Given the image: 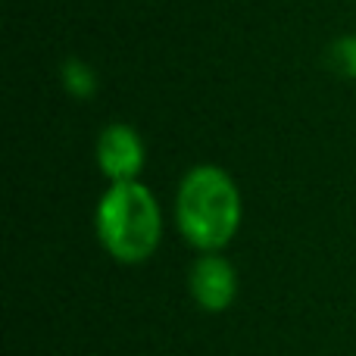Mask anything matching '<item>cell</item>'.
<instances>
[{
	"instance_id": "cell-6",
	"label": "cell",
	"mask_w": 356,
	"mask_h": 356,
	"mask_svg": "<svg viewBox=\"0 0 356 356\" xmlns=\"http://www.w3.org/2000/svg\"><path fill=\"white\" fill-rule=\"evenodd\" d=\"M328 63L338 75L344 79H356V35H344L332 44L328 50Z\"/></svg>"
},
{
	"instance_id": "cell-2",
	"label": "cell",
	"mask_w": 356,
	"mask_h": 356,
	"mask_svg": "<svg viewBox=\"0 0 356 356\" xmlns=\"http://www.w3.org/2000/svg\"><path fill=\"white\" fill-rule=\"evenodd\" d=\"M94 234L119 266H141L160 250L163 209L144 181L106 184L94 209Z\"/></svg>"
},
{
	"instance_id": "cell-3",
	"label": "cell",
	"mask_w": 356,
	"mask_h": 356,
	"mask_svg": "<svg viewBox=\"0 0 356 356\" xmlns=\"http://www.w3.org/2000/svg\"><path fill=\"white\" fill-rule=\"evenodd\" d=\"M238 269L225 253H197V259L188 269V294L197 309L209 316L225 313L238 300Z\"/></svg>"
},
{
	"instance_id": "cell-5",
	"label": "cell",
	"mask_w": 356,
	"mask_h": 356,
	"mask_svg": "<svg viewBox=\"0 0 356 356\" xmlns=\"http://www.w3.org/2000/svg\"><path fill=\"white\" fill-rule=\"evenodd\" d=\"M60 81H63V91L75 100H91L100 88L97 79V69L91 66L88 60L81 56H69L66 63L60 66Z\"/></svg>"
},
{
	"instance_id": "cell-4",
	"label": "cell",
	"mask_w": 356,
	"mask_h": 356,
	"mask_svg": "<svg viewBox=\"0 0 356 356\" xmlns=\"http://www.w3.org/2000/svg\"><path fill=\"white\" fill-rule=\"evenodd\" d=\"M97 169L110 184L119 181H141L147 166V144L141 131L129 122H110L97 135Z\"/></svg>"
},
{
	"instance_id": "cell-1",
	"label": "cell",
	"mask_w": 356,
	"mask_h": 356,
	"mask_svg": "<svg viewBox=\"0 0 356 356\" xmlns=\"http://www.w3.org/2000/svg\"><path fill=\"white\" fill-rule=\"evenodd\" d=\"M244 219V200L232 172L216 163H197L175 188V228L197 253H222Z\"/></svg>"
}]
</instances>
